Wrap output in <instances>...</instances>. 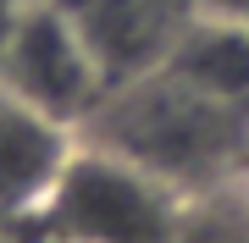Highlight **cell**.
Masks as SVG:
<instances>
[{
    "mask_svg": "<svg viewBox=\"0 0 249 243\" xmlns=\"http://www.w3.org/2000/svg\"><path fill=\"white\" fill-rule=\"evenodd\" d=\"M83 144H100L188 199H205L244 177L249 161V105H227L188 89L172 72H139L111 83L78 127Z\"/></svg>",
    "mask_w": 249,
    "mask_h": 243,
    "instance_id": "cell-1",
    "label": "cell"
},
{
    "mask_svg": "<svg viewBox=\"0 0 249 243\" xmlns=\"http://www.w3.org/2000/svg\"><path fill=\"white\" fill-rule=\"evenodd\" d=\"M188 205L194 199L178 194L172 182L78 138L55 194L28 221H39L61 243H178Z\"/></svg>",
    "mask_w": 249,
    "mask_h": 243,
    "instance_id": "cell-2",
    "label": "cell"
},
{
    "mask_svg": "<svg viewBox=\"0 0 249 243\" xmlns=\"http://www.w3.org/2000/svg\"><path fill=\"white\" fill-rule=\"evenodd\" d=\"M111 83L55 0H22L0 39V94L78 133Z\"/></svg>",
    "mask_w": 249,
    "mask_h": 243,
    "instance_id": "cell-3",
    "label": "cell"
},
{
    "mask_svg": "<svg viewBox=\"0 0 249 243\" xmlns=\"http://www.w3.org/2000/svg\"><path fill=\"white\" fill-rule=\"evenodd\" d=\"M94 50L106 83L155 72L172 55L178 33L199 17V0H55Z\"/></svg>",
    "mask_w": 249,
    "mask_h": 243,
    "instance_id": "cell-4",
    "label": "cell"
},
{
    "mask_svg": "<svg viewBox=\"0 0 249 243\" xmlns=\"http://www.w3.org/2000/svg\"><path fill=\"white\" fill-rule=\"evenodd\" d=\"M78 149V133L0 94V227L39 216Z\"/></svg>",
    "mask_w": 249,
    "mask_h": 243,
    "instance_id": "cell-5",
    "label": "cell"
},
{
    "mask_svg": "<svg viewBox=\"0 0 249 243\" xmlns=\"http://www.w3.org/2000/svg\"><path fill=\"white\" fill-rule=\"evenodd\" d=\"M160 72L183 78L188 89H199L211 99L249 105V22L199 11V17L178 33L172 55L160 61Z\"/></svg>",
    "mask_w": 249,
    "mask_h": 243,
    "instance_id": "cell-6",
    "label": "cell"
},
{
    "mask_svg": "<svg viewBox=\"0 0 249 243\" xmlns=\"http://www.w3.org/2000/svg\"><path fill=\"white\" fill-rule=\"evenodd\" d=\"M199 11H211V17H232V22H249V0H199Z\"/></svg>",
    "mask_w": 249,
    "mask_h": 243,
    "instance_id": "cell-7",
    "label": "cell"
},
{
    "mask_svg": "<svg viewBox=\"0 0 249 243\" xmlns=\"http://www.w3.org/2000/svg\"><path fill=\"white\" fill-rule=\"evenodd\" d=\"M17 11H22V0H0V39H6V28H11Z\"/></svg>",
    "mask_w": 249,
    "mask_h": 243,
    "instance_id": "cell-8",
    "label": "cell"
},
{
    "mask_svg": "<svg viewBox=\"0 0 249 243\" xmlns=\"http://www.w3.org/2000/svg\"><path fill=\"white\" fill-rule=\"evenodd\" d=\"M244 182H249V161H244Z\"/></svg>",
    "mask_w": 249,
    "mask_h": 243,
    "instance_id": "cell-9",
    "label": "cell"
}]
</instances>
